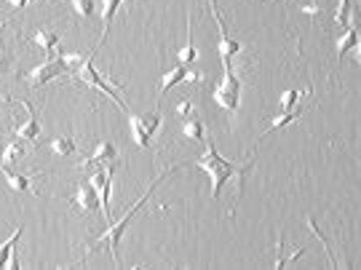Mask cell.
Segmentation results:
<instances>
[{"instance_id": "2e32d148", "label": "cell", "mask_w": 361, "mask_h": 270, "mask_svg": "<svg viewBox=\"0 0 361 270\" xmlns=\"http://www.w3.org/2000/svg\"><path fill=\"white\" fill-rule=\"evenodd\" d=\"M32 43H38L43 48V57H57V48H59V35L51 30H38L32 35Z\"/></svg>"}, {"instance_id": "7c38bea8", "label": "cell", "mask_w": 361, "mask_h": 270, "mask_svg": "<svg viewBox=\"0 0 361 270\" xmlns=\"http://www.w3.org/2000/svg\"><path fill=\"white\" fill-rule=\"evenodd\" d=\"M73 201H76V206L83 211V214H91V211L102 209V204H99V193L91 187V182H80V185H78Z\"/></svg>"}, {"instance_id": "5b68a950", "label": "cell", "mask_w": 361, "mask_h": 270, "mask_svg": "<svg viewBox=\"0 0 361 270\" xmlns=\"http://www.w3.org/2000/svg\"><path fill=\"white\" fill-rule=\"evenodd\" d=\"M129 129H132V139L139 150H150L153 136L158 134L161 129V113L153 110V113H145V115H136L132 113L129 115Z\"/></svg>"}, {"instance_id": "5bb4252c", "label": "cell", "mask_w": 361, "mask_h": 270, "mask_svg": "<svg viewBox=\"0 0 361 270\" xmlns=\"http://www.w3.org/2000/svg\"><path fill=\"white\" fill-rule=\"evenodd\" d=\"M22 233H24V227H16L8 239L0 243V270H3V268L19 270V260H16V243H19V239H22Z\"/></svg>"}, {"instance_id": "277c9868", "label": "cell", "mask_w": 361, "mask_h": 270, "mask_svg": "<svg viewBox=\"0 0 361 270\" xmlns=\"http://www.w3.org/2000/svg\"><path fill=\"white\" fill-rule=\"evenodd\" d=\"M214 102L227 110V113H236L241 107V80L239 76L233 73V64H222V78L220 83L214 86Z\"/></svg>"}, {"instance_id": "4fadbf2b", "label": "cell", "mask_w": 361, "mask_h": 270, "mask_svg": "<svg viewBox=\"0 0 361 270\" xmlns=\"http://www.w3.org/2000/svg\"><path fill=\"white\" fill-rule=\"evenodd\" d=\"M0 174L6 177L8 187H11L14 193H30V195H38V198H41V193H38V190H35V185H32L30 174H19V171L8 169V166H0Z\"/></svg>"}, {"instance_id": "52a82bcc", "label": "cell", "mask_w": 361, "mask_h": 270, "mask_svg": "<svg viewBox=\"0 0 361 270\" xmlns=\"http://www.w3.org/2000/svg\"><path fill=\"white\" fill-rule=\"evenodd\" d=\"M91 187L99 193V204L105 211L107 222H113V211H110V190H113V166H97V171L89 177Z\"/></svg>"}, {"instance_id": "603a6c76", "label": "cell", "mask_w": 361, "mask_h": 270, "mask_svg": "<svg viewBox=\"0 0 361 270\" xmlns=\"http://www.w3.org/2000/svg\"><path fill=\"white\" fill-rule=\"evenodd\" d=\"M22 155H24V142L16 139V142H11V145L3 150V164H16V161H22Z\"/></svg>"}, {"instance_id": "83f0119b", "label": "cell", "mask_w": 361, "mask_h": 270, "mask_svg": "<svg viewBox=\"0 0 361 270\" xmlns=\"http://www.w3.org/2000/svg\"><path fill=\"white\" fill-rule=\"evenodd\" d=\"M190 110H193V105H190V102H187V99H185V102H180V105H177V113H180V115H187V113H190Z\"/></svg>"}, {"instance_id": "ba28073f", "label": "cell", "mask_w": 361, "mask_h": 270, "mask_svg": "<svg viewBox=\"0 0 361 270\" xmlns=\"http://www.w3.org/2000/svg\"><path fill=\"white\" fill-rule=\"evenodd\" d=\"M209 11L214 16V22H217V30H220V59H222V64H233V59L241 54V43L227 35L222 16H220V8H217V0H209Z\"/></svg>"}, {"instance_id": "4316f807", "label": "cell", "mask_w": 361, "mask_h": 270, "mask_svg": "<svg viewBox=\"0 0 361 270\" xmlns=\"http://www.w3.org/2000/svg\"><path fill=\"white\" fill-rule=\"evenodd\" d=\"M3 3H8V6H11V8H16V11H24L30 0H3Z\"/></svg>"}, {"instance_id": "30bf717a", "label": "cell", "mask_w": 361, "mask_h": 270, "mask_svg": "<svg viewBox=\"0 0 361 270\" xmlns=\"http://www.w3.org/2000/svg\"><path fill=\"white\" fill-rule=\"evenodd\" d=\"M19 105L24 107V113H27V120L22 123V126H16L14 129V136L16 139H22V142H35L38 134H41V118H38V113H35V107L30 102H19Z\"/></svg>"}, {"instance_id": "8992f818", "label": "cell", "mask_w": 361, "mask_h": 270, "mask_svg": "<svg viewBox=\"0 0 361 270\" xmlns=\"http://www.w3.org/2000/svg\"><path fill=\"white\" fill-rule=\"evenodd\" d=\"M67 70H70L67 62L57 54V57H48V59H43L41 64H35L30 73H24V80H27L30 89H43V86H48L51 80H57L59 76H64Z\"/></svg>"}, {"instance_id": "e0dca14e", "label": "cell", "mask_w": 361, "mask_h": 270, "mask_svg": "<svg viewBox=\"0 0 361 270\" xmlns=\"http://www.w3.org/2000/svg\"><path fill=\"white\" fill-rule=\"evenodd\" d=\"M123 6V0H102V35H99V43H105L107 32H110V24L118 14V8Z\"/></svg>"}, {"instance_id": "7a4b0ae2", "label": "cell", "mask_w": 361, "mask_h": 270, "mask_svg": "<svg viewBox=\"0 0 361 270\" xmlns=\"http://www.w3.org/2000/svg\"><path fill=\"white\" fill-rule=\"evenodd\" d=\"M196 166L201 169V171H206V177H209V182H211V198L217 201V198L222 195V187H225L227 180H233V177L246 180L249 169H252L255 164H252V161H246L243 166H236L233 161H225L220 152L214 150V145L206 139V152L198 158Z\"/></svg>"}, {"instance_id": "f546056e", "label": "cell", "mask_w": 361, "mask_h": 270, "mask_svg": "<svg viewBox=\"0 0 361 270\" xmlns=\"http://www.w3.org/2000/svg\"><path fill=\"white\" fill-rule=\"evenodd\" d=\"M0 166H3V150H0Z\"/></svg>"}, {"instance_id": "7402d4cb", "label": "cell", "mask_w": 361, "mask_h": 270, "mask_svg": "<svg viewBox=\"0 0 361 270\" xmlns=\"http://www.w3.org/2000/svg\"><path fill=\"white\" fill-rule=\"evenodd\" d=\"M334 24H340V27L353 24V6H351V0H340V3H337V11H334Z\"/></svg>"}, {"instance_id": "6da1fadb", "label": "cell", "mask_w": 361, "mask_h": 270, "mask_svg": "<svg viewBox=\"0 0 361 270\" xmlns=\"http://www.w3.org/2000/svg\"><path fill=\"white\" fill-rule=\"evenodd\" d=\"M177 169H180V166H174V169H169V171H161V174H158V177L150 182V187L142 193V198H139L134 206H132V209L120 217L118 222H113V225L107 222V230L102 233V236H99V239L94 241V243H91L89 249H86V255H91V252H94V249H99V246H107V249H110V257H113V262H115V268H123V265H120V257H118V241H120V236H126V227H129V222L134 220L136 211H139L142 206H145V204H148V201H150L153 193L158 190V185H161V182H164L166 177L171 174V171H177Z\"/></svg>"}, {"instance_id": "ac0fdd59", "label": "cell", "mask_w": 361, "mask_h": 270, "mask_svg": "<svg viewBox=\"0 0 361 270\" xmlns=\"http://www.w3.org/2000/svg\"><path fill=\"white\" fill-rule=\"evenodd\" d=\"M351 48H359V30L353 24H348V30L337 38V59H346V54Z\"/></svg>"}, {"instance_id": "4dcf8cb0", "label": "cell", "mask_w": 361, "mask_h": 270, "mask_svg": "<svg viewBox=\"0 0 361 270\" xmlns=\"http://www.w3.org/2000/svg\"><path fill=\"white\" fill-rule=\"evenodd\" d=\"M48 3H62V0H48Z\"/></svg>"}, {"instance_id": "ffe728a7", "label": "cell", "mask_w": 361, "mask_h": 270, "mask_svg": "<svg viewBox=\"0 0 361 270\" xmlns=\"http://www.w3.org/2000/svg\"><path fill=\"white\" fill-rule=\"evenodd\" d=\"M48 150L54 152V155H59V158H67V155L76 152V142H73V136H54L48 142Z\"/></svg>"}, {"instance_id": "f1b7e54d", "label": "cell", "mask_w": 361, "mask_h": 270, "mask_svg": "<svg viewBox=\"0 0 361 270\" xmlns=\"http://www.w3.org/2000/svg\"><path fill=\"white\" fill-rule=\"evenodd\" d=\"M8 67H11V59L6 54H0V73H8Z\"/></svg>"}, {"instance_id": "8fae6325", "label": "cell", "mask_w": 361, "mask_h": 270, "mask_svg": "<svg viewBox=\"0 0 361 270\" xmlns=\"http://www.w3.org/2000/svg\"><path fill=\"white\" fill-rule=\"evenodd\" d=\"M118 161V145L115 142H99L89 158H83L80 166H115Z\"/></svg>"}, {"instance_id": "cb8c5ba5", "label": "cell", "mask_w": 361, "mask_h": 270, "mask_svg": "<svg viewBox=\"0 0 361 270\" xmlns=\"http://www.w3.org/2000/svg\"><path fill=\"white\" fill-rule=\"evenodd\" d=\"M302 99V94L297 89H286L281 97H278V110H292V107H297Z\"/></svg>"}, {"instance_id": "9c48e42d", "label": "cell", "mask_w": 361, "mask_h": 270, "mask_svg": "<svg viewBox=\"0 0 361 270\" xmlns=\"http://www.w3.org/2000/svg\"><path fill=\"white\" fill-rule=\"evenodd\" d=\"M187 80H198L193 67H187V64H174V67H171L169 73H164V78H161V86H158V94H155V105H161V99H164L169 91L177 89L180 83H187Z\"/></svg>"}, {"instance_id": "44dd1931", "label": "cell", "mask_w": 361, "mask_h": 270, "mask_svg": "<svg viewBox=\"0 0 361 270\" xmlns=\"http://www.w3.org/2000/svg\"><path fill=\"white\" fill-rule=\"evenodd\" d=\"M196 59H198V48L193 45V35H190V27H187V43L177 51V64H187L190 67Z\"/></svg>"}, {"instance_id": "d4e9b609", "label": "cell", "mask_w": 361, "mask_h": 270, "mask_svg": "<svg viewBox=\"0 0 361 270\" xmlns=\"http://www.w3.org/2000/svg\"><path fill=\"white\" fill-rule=\"evenodd\" d=\"M73 3V11H76L78 16H94V11H97V6H94V0H70Z\"/></svg>"}, {"instance_id": "9a60e30c", "label": "cell", "mask_w": 361, "mask_h": 270, "mask_svg": "<svg viewBox=\"0 0 361 270\" xmlns=\"http://www.w3.org/2000/svg\"><path fill=\"white\" fill-rule=\"evenodd\" d=\"M302 113H305V110H300V105L292 107V110H278V115L271 120V126L265 129V134H262V136H268L271 132H278V129H286V126L297 123V120L302 118Z\"/></svg>"}, {"instance_id": "484cf974", "label": "cell", "mask_w": 361, "mask_h": 270, "mask_svg": "<svg viewBox=\"0 0 361 270\" xmlns=\"http://www.w3.org/2000/svg\"><path fill=\"white\" fill-rule=\"evenodd\" d=\"M300 11H302V14H308V16H318L321 11H324V8H321V6H316V3H308V6H300Z\"/></svg>"}, {"instance_id": "3957f363", "label": "cell", "mask_w": 361, "mask_h": 270, "mask_svg": "<svg viewBox=\"0 0 361 270\" xmlns=\"http://www.w3.org/2000/svg\"><path fill=\"white\" fill-rule=\"evenodd\" d=\"M78 80H80L83 86H89V89H97L99 94H105L107 99H113V102L126 113V102H123V97H120L118 91L113 89V83H110L107 78L99 76V70L94 67V54H86V59L78 64Z\"/></svg>"}, {"instance_id": "d6986e66", "label": "cell", "mask_w": 361, "mask_h": 270, "mask_svg": "<svg viewBox=\"0 0 361 270\" xmlns=\"http://www.w3.org/2000/svg\"><path fill=\"white\" fill-rule=\"evenodd\" d=\"M182 136L185 139H193V142H206V126H204V120L198 118H190L182 123Z\"/></svg>"}]
</instances>
